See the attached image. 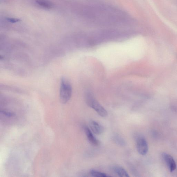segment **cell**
<instances>
[{
	"label": "cell",
	"mask_w": 177,
	"mask_h": 177,
	"mask_svg": "<svg viewBox=\"0 0 177 177\" xmlns=\"http://www.w3.org/2000/svg\"><path fill=\"white\" fill-rule=\"evenodd\" d=\"M80 15L87 23L100 25H116L129 24L131 17L126 12L111 6L86 4L79 8Z\"/></svg>",
	"instance_id": "1"
},
{
	"label": "cell",
	"mask_w": 177,
	"mask_h": 177,
	"mask_svg": "<svg viewBox=\"0 0 177 177\" xmlns=\"http://www.w3.org/2000/svg\"><path fill=\"white\" fill-rule=\"evenodd\" d=\"M84 128L85 135L89 142L94 146H99L100 144V141L94 136L91 130L87 126H85Z\"/></svg>",
	"instance_id": "6"
},
{
	"label": "cell",
	"mask_w": 177,
	"mask_h": 177,
	"mask_svg": "<svg viewBox=\"0 0 177 177\" xmlns=\"http://www.w3.org/2000/svg\"><path fill=\"white\" fill-rule=\"evenodd\" d=\"M6 20L8 22H10V23H17V22H19L20 21V20L15 18H7Z\"/></svg>",
	"instance_id": "13"
},
{
	"label": "cell",
	"mask_w": 177,
	"mask_h": 177,
	"mask_svg": "<svg viewBox=\"0 0 177 177\" xmlns=\"http://www.w3.org/2000/svg\"><path fill=\"white\" fill-rule=\"evenodd\" d=\"M138 152L142 155L146 154L148 150V142L146 139L142 136H139L136 139Z\"/></svg>",
	"instance_id": "4"
},
{
	"label": "cell",
	"mask_w": 177,
	"mask_h": 177,
	"mask_svg": "<svg viewBox=\"0 0 177 177\" xmlns=\"http://www.w3.org/2000/svg\"><path fill=\"white\" fill-rule=\"evenodd\" d=\"M37 4L43 8L50 9L52 8L53 4L48 0H36Z\"/></svg>",
	"instance_id": "9"
},
{
	"label": "cell",
	"mask_w": 177,
	"mask_h": 177,
	"mask_svg": "<svg viewBox=\"0 0 177 177\" xmlns=\"http://www.w3.org/2000/svg\"><path fill=\"white\" fill-rule=\"evenodd\" d=\"M72 92V87L69 82L65 78H62L59 90V98L62 103L66 104L69 101L71 98Z\"/></svg>",
	"instance_id": "3"
},
{
	"label": "cell",
	"mask_w": 177,
	"mask_h": 177,
	"mask_svg": "<svg viewBox=\"0 0 177 177\" xmlns=\"http://www.w3.org/2000/svg\"><path fill=\"white\" fill-rule=\"evenodd\" d=\"M89 126L93 133L97 135H100L104 132L103 126L94 120H91L89 122Z\"/></svg>",
	"instance_id": "5"
},
{
	"label": "cell",
	"mask_w": 177,
	"mask_h": 177,
	"mask_svg": "<svg viewBox=\"0 0 177 177\" xmlns=\"http://www.w3.org/2000/svg\"><path fill=\"white\" fill-rule=\"evenodd\" d=\"M163 157L171 172H173L176 169V162L173 157L167 154H163Z\"/></svg>",
	"instance_id": "7"
},
{
	"label": "cell",
	"mask_w": 177,
	"mask_h": 177,
	"mask_svg": "<svg viewBox=\"0 0 177 177\" xmlns=\"http://www.w3.org/2000/svg\"><path fill=\"white\" fill-rule=\"evenodd\" d=\"M113 139L115 143L120 146H124L126 145L125 141L124 139L118 135H115Z\"/></svg>",
	"instance_id": "10"
},
{
	"label": "cell",
	"mask_w": 177,
	"mask_h": 177,
	"mask_svg": "<svg viewBox=\"0 0 177 177\" xmlns=\"http://www.w3.org/2000/svg\"><path fill=\"white\" fill-rule=\"evenodd\" d=\"M1 113L5 115V116L8 117H13L15 115V114L14 113L4 111H1Z\"/></svg>",
	"instance_id": "12"
},
{
	"label": "cell",
	"mask_w": 177,
	"mask_h": 177,
	"mask_svg": "<svg viewBox=\"0 0 177 177\" xmlns=\"http://www.w3.org/2000/svg\"><path fill=\"white\" fill-rule=\"evenodd\" d=\"M113 172L120 177H129V176L125 169L118 166H115L113 168Z\"/></svg>",
	"instance_id": "8"
},
{
	"label": "cell",
	"mask_w": 177,
	"mask_h": 177,
	"mask_svg": "<svg viewBox=\"0 0 177 177\" xmlns=\"http://www.w3.org/2000/svg\"><path fill=\"white\" fill-rule=\"evenodd\" d=\"M91 176L95 177H106L109 176L106 173L101 172L97 170L92 169L90 171Z\"/></svg>",
	"instance_id": "11"
},
{
	"label": "cell",
	"mask_w": 177,
	"mask_h": 177,
	"mask_svg": "<svg viewBox=\"0 0 177 177\" xmlns=\"http://www.w3.org/2000/svg\"><path fill=\"white\" fill-rule=\"evenodd\" d=\"M85 101L87 106L96 111L100 117L105 118L107 116L108 113L107 111L91 93H87L85 95Z\"/></svg>",
	"instance_id": "2"
}]
</instances>
